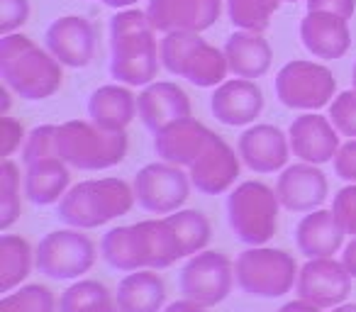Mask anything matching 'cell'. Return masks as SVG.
Returning a JSON list of instances; mask_svg holds the SVG:
<instances>
[{
	"instance_id": "ffe728a7",
	"label": "cell",
	"mask_w": 356,
	"mask_h": 312,
	"mask_svg": "<svg viewBox=\"0 0 356 312\" xmlns=\"http://www.w3.org/2000/svg\"><path fill=\"white\" fill-rule=\"evenodd\" d=\"M210 137L213 132L203 122H198L195 117H181L154 132V151L156 156H161V161L188 169L198 159V154L203 151Z\"/></svg>"
},
{
	"instance_id": "ab89813d",
	"label": "cell",
	"mask_w": 356,
	"mask_h": 312,
	"mask_svg": "<svg viewBox=\"0 0 356 312\" xmlns=\"http://www.w3.org/2000/svg\"><path fill=\"white\" fill-rule=\"evenodd\" d=\"M334 174L346 183H356V139H349L339 147L334 156Z\"/></svg>"
},
{
	"instance_id": "9c48e42d",
	"label": "cell",
	"mask_w": 356,
	"mask_h": 312,
	"mask_svg": "<svg viewBox=\"0 0 356 312\" xmlns=\"http://www.w3.org/2000/svg\"><path fill=\"white\" fill-rule=\"evenodd\" d=\"M337 81L332 71L312 61H291L276 74V95L291 110H315L325 108L334 100Z\"/></svg>"
},
{
	"instance_id": "f546056e",
	"label": "cell",
	"mask_w": 356,
	"mask_h": 312,
	"mask_svg": "<svg viewBox=\"0 0 356 312\" xmlns=\"http://www.w3.org/2000/svg\"><path fill=\"white\" fill-rule=\"evenodd\" d=\"M100 254L103 258L118 271H139L144 268L142 263V249H139V237L134 224L115 227L100 242Z\"/></svg>"
},
{
	"instance_id": "484cf974",
	"label": "cell",
	"mask_w": 356,
	"mask_h": 312,
	"mask_svg": "<svg viewBox=\"0 0 356 312\" xmlns=\"http://www.w3.org/2000/svg\"><path fill=\"white\" fill-rule=\"evenodd\" d=\"M137 115V98L127 85L110 83L100 85L88 98V117L93 124L103 129L120 132L124 129Z\"/></svg>"
},
{
	"instance_id": "836d02e7",
	"label": "cell",
	"mask_w": 356,
	"mask_h": 312,
	"mask_svg": "<svg viewBox=\"0 0 356 312\" xmlns=\"http://www.w3.org/2000/svg\"><path fill=\"white\" fill-rule=\"evenodd\" d=\"M0 312H56V297L42 283H30L6 293L0 300Z\"/></svg>"
},
{
	"instance_id": "603a6c76",
	"label": "cell",
	"mask_w": 356,
	"mask_h": 312,
	"mask_svg": "<svg viewBox=\"0 0 356 312\" xmlns=\"http://www.w3.org/2000/svg\"><path fill=\"white\" fill-rule=\"evenodd\" d=\"M344 227L337 220L334 210H312L305 213V217L296 227V244L300 254L307 258L334 256L344 249Z\"/></svg>"
},
{
	"instance_id": "d6986e66",
	"label": "cell",
	"mask_w": 356,
	"mask_h": 312,
	"mask_svg": "<svg viewBox=\"0 0 356 312\" xmlns=\"http://www.w3.org/2000/svg\"><path fill=\"white\" fill-rule=\"evenodd\" d=\"M237 151L242 161L257 174H273L283 171L291 156V142L273 124H254L244 129L237 142Z\"/></svg>"
},
{
	"instance_id": "e0dca14e",
	"label": "cell",
	"mask_w": 356,
	"mask_h": 312,
	"mask_svg": "<svg viewBox=\"0 0 356 312\" xmlns=\"http://www.w3.org/2000/svg\"><path fill=\"white\" fill-rule=\"evenodd\" d=\"M276 193L281 205L291 213H312L327 200L330 186L320 166L300 161L281 171L276 181Z\"/></svg>"
},
{
	"instance_id": "7bdbcfd3",
	"label": "cell",
	"mask_w": 356,
	"mask_h": 312,
	"mask_svg": "<svg viewBox=\"0 0 356 312\" xmlns=\"http://www.w3.org/2000/svg\"><path fill=\"white\" fill-rule=\"evenodd\" d=\"M341 263L351 273V278H356V237H351V242H346L341 249Z\"/></svg>"
},
{
	"instance_id": "5b68a950",
	"label": "cell",
	"mask_w": 356,
	"mask_h": 312,
	"mask_svg": "<svg viewBox=\"0 0 356 312\" xmlns=\"http://www.w3.org/2000/svg\"><path fill=\"white\" fill-rule=\"evenodd\" d=\"M161 66L198 88H215L229 74L227 56L208 44L198 32H168L161 40Z\"/></svg>"
},
{
	"instance_id": "d590c367",
	"label": "cell",
	"mask_w": 356,
	"mask_h": 312,
	"mask_svg": "<svg viewBox=\"0 0 356 312\" xmlns=\"http://www.w3.org/2000/svg\"><path fill=\"white\" fill-rule=\"evenodd\" d=\"M56 134H59L56 124H40V127H35L27 134L25 144H22V161H25V166L35 164V161H42V159L59 156Z\"/></svg>"
},
{
	"instance_id": "60d3db41",
	"label": "cell",
	"mask_w": 356,
	"mask_h": 312,
	"mask_svg": "<svg viewBox=\"0 0 356 312\" xmlns=\"http://www.w3.org/2000/svg\"><path fill=\"white\" fill-rule=\"evenodd\" d=\"M0 129H3V147H0V154H3V159H10L13 154L20 149V144L25 142V129H22V124L17 122V120L13 117H3V122H0Z\"/></svg>"
},
{
	"instance_id": "7a4b0ae2",
	"label": "cell",
	"mask_w": 356,
	"mask_h": 312,
	"mask_svg": "<svg viewBox=\"0 0 356 312\" xmlns=\"http://www.w3.org/2000/svg\"><path fill=\"white\" fill-rule=\"evenodd\" d=\"M0 76L25 100H47L61 88V64L25 35L0 37Z\"/></svg>"
},
{
	"instance_id": "83f0119b",
	"label": "cell",
	"mask_w": 356,
	"mask_h": 312,
	"mask_svg": "<svg viewBox=\"0 0 356 312\" xmlns=\"http://www.w3.org/2000/svg\"><path fill=\"white\" fill-rule=\"evenodd\" d=\"M71 183L69 164L59 156L51 159H42L35 164H27L25 171V198L35 205H51L59 203L66 195Z\"/></svg>"
},
{
	"instance_id": "2e32d148",
	"label": "cell",
	"mask_w": 356,
	"mask_h": 312,
	"mask_svg": "<svg viewBox=\"0 0 356 312\" xmlns=\"http://www.w3.org/2000/svg\"><path fill=\"white\" fill-rule=\"evenodd\" d=\"M288 142H291L293 156L315 166L334 161L341 147L339 132L332 124V120L317 113H305L293 120L288 127Z\"/></svg>"
},
{
	"instance_id": "d4e9b609",
	"label": "cell",
	"mask_w": 356,
	"mask_h": 312,
	"mask_svg": "<svg viewBox=\"0 0 356 312\" xmlns=\"http://www.w3.org/2000/svg\"><path fill=\"white\" fill-rule=\"evenodd\" d=\"M225 56H227L229 74L237 79H261L271 66V47L261 37V32H234L227 37L225 44Z\"/></svg>"
},
{
	"instance_id": "74e56055",
	"label": "cell",
	"mask_w": 356,
	"mask_h": 312,
	"mask_svg": "<svg viewBox=\"0 0 356 312\" xmlns=\"http://www.w3.org/2000/svg\"><path fill=\"white\" fill-rule=\"evenodd\" d=\"M332 210H334L337 220L344 227L346 234L356 237V183H349L334 195L332 200Z\"/></svg>"
},
{
	"instance_id": "681fc988",
	"label": "cell",
	"mask_w": 356,
	"mask_h": 312,
	"mask_svg": "<svg viewBox=\"0 0 356 312\" xmlns=\"http://www.w3.org/2000/svg\"><path fill=\"white\" fill-rule=\"evenodd\" d=\"M351 81H354V90H356V64H354V74H351Z\"/></svg>"
},
{
	"instance_id": "8d00e7d4",
	"label": "cell",
	"mask_w": 356,
	"mask_h": 312,
	"mask_svg": "<svg viewBox=\"0 0 356 312\" xmlns=\"http://www.w3.org/2000/svg\"><path fill=\"white\" fill-rule=\"evenodd\" d=\"M330 120L341 137L356 139V90H344L330 103Z\"/></svg>"
},
{
	"instance_id": "ee69618b",
	"label": "cell",
	"mask_w": 356,
	"mask_h": 312,
	"mask_svg": "<svg viewBox=\"0 0 356 312\" xmlns=\"http://www.w3.org/2000/svg\"><path fill=\"white\" fill-rule=\"evenodd\" d=\"M205 310H208V307H203V305H198V302L184 297V300H176V302H171V305H166L161 312H205Z\"/></svg>"
},
{
	"instance_id": "8992f818",
	"label": "cell",
	"mask_w": 356,
	"mask_h": 312,
	"mask_svg": "<svg viewBox=\"0 0 356 312\" xmlns=\"http://www.w3.org/2000/svg\"><path fill=\"white\" fill-rule=\"evenodd\" d=\"M281 200L261 181H244L227 198V222L234 237L247 247L268 244L278 227Z\"/></svg>"
},
{
	"instance_id": "5bb4252c",
	"label": "cell",
	"mask_w": 356,
	"mask_h": 312,
	"mask_svg": "<svg viewBox=\"0 0 356 312\" xmlns=\"http://www.w3.org/2000/svg\"><path fill=\"white\" fill-rule=\"evenodd\" d=\"M239 159H242L239 151L234 154V149L213 132L203 151L198 154V159L188 166L191 183L205 195L227 193L239 179Z\"/></svg>"
},
{
	"instance_id": "3957f363",
	"label": "cell",
	"mask_w": 356,
	"mask_h": 312,
	"mask_svg": "<svg viewBox=\"0 0 356 312\" xmlns=\"http://www.w3.org/2000/svg\"><path fill=\"white\" fill-rule=\"evenodd\" d=\"M134 203V188L122 179L81 181L59 200V217L69 227L95 229L127 215Z\"/></svg>"
},
{
	"instance_id": "6da1fadb",
	"label": "cell",
	"mask_w": 356,
	"mask_h": 312,
	"mask_svg": "<svg viewBox=\"0 0 356 312\" xmlns=\"http://www.w3.org/2000/svg\"><path fill=\"white\" fill-rule=\"evenodd\" d=\"M161 51L147 13L122 10L110 20V76L124 85H149L156 79Z\"/></svg>"
},
{
	"instance_id": "4fadbf2b",
	"label": "cell",
	"mask_w": 356,
	"mask_h": 312,
	"mask_svg": "<svg viewBox=\"0 0 356 312\" xmlns=\"http://www.w3.org/2000/svg\"><path fill=\"white\" fill-rule=\"evenodd\" d=\"M147 17L156 32H203L220 20L222 0H149Z\"/></svg>"
},
{
	"instance_id": "7dc6e473",
	"label": "cell",
	"mask_w": 356,
	"mask_h": 312,
	"mask_svg": "<svg viewBox=\"0 0 356 312\" xmlns=\"http://www.w3.org/2000/svg\"><path fill=\"white\" fill-rule=\"evenodd\" d=\"M330 312H356V302H341V305L332 307Z\"/></svg>"
},
{
	"instance_id": "8fae6325",
	"label": "cell",
	"mask_w": 356,
	"mask_h": 312,
	"mask_svg": "<svg viewBox=\"0 0 356 312\" xmlns=\"http://www.w3.org/2000/svg\"><path fill=\"white\" fill-rule=\"evenodd\" d=\"M234 263L220 252H200L188 256L181 268V293L203 307H215L227 300L234 286Z\"/></svg>"
},
{
	"instance_id": "f907efd6",
	"label": "cell",
	"mask_w": 356,
	"mask_h": 312,
	"mask_svg": "<svg viewBox=\"0 0 356 312\" xmlns=\"http://www.w3.org/2000/svg\"><path fill=\"white\" fill-rule=\"evenodd\" d=\"M283 3H298V0H283Z\"/></svg>"
},
{
	"instance_id": "f35d334b",
	"label": "cell",
	"mask_w": 356,
	"mask_h": 312,
	"mask_svg": "<svg viewBox=\"0 0 356 312\" xmlns=\"http://www.w3.org/2000/svg\"><path fill=\"white\" fill-rule=\"evenodd\" d=\"M30 17L27 0H0V35H13Z\"/></svg>"
},
{
	"instance_id": "c3c4849f",
	"label": "cell",
	"mask_w": 356,
	"mask_h": 312,
	"mask_svg": "<svg viewBox=\"0 0 356 312\" xmlns=\"http://www.w3.org/2000/svg\"><path fill=\"white\" fill-rule=\"evenodd\" d=\"M100 312H120V310H118V305H110V307H105V310H100Z\"/></svg>"
},
{
	"instance_id": "cb8c5ba5",
	"label": "cell",
	"mask_w": 356,
	"mask_h": 312,
	"mask_svg": "<svg viewBox=\"0 0 356 312\" xmlns=\"http://www.w3.org/2000/svg\"><path fill=\"white\" fill-rule=\"evenodd\" d=\"M166 302V286L154 268L129 271L118 283L115 305L120 312H161Z\"/></svg>"
},
{
	"instance_id": "4316f807",
	"label": "cell",
	"mask_w": 356,
	"mask_h": 312,
	"mask_svg": "<svg viewBox=\"0 0 356 312\" xmlns=\"http://www.w3.org/2000/svg\"><path fill=\"white\" fill-rule=\"evenodd\" d=\"M139 237V249H142V263L144 268H168L184 258V247L178 242L176 232L171 229V224L166 222V217L159 220H142L134 224Z\"/></svg>"
},
{
	"instance_id": "9a60e30c",
	"label": "cell",
	"mask_w": 356,
	"mask_h": 312,
	"mask_svg": "<svg viewBox=\"0 0 356 312\" xmlns=\"http://www.w3.org/2000/svg\"><path fill=\"white\" fill-rule=\"evenodd\" d=\"M47 51L61 66L83 69L95 56V27L81 15H66L47 27Z\"/></svg>"
},
{
	"instance_id": "ac0fdd59",
	"label": "cell",
	"mask_w": 356,
	"mask_h": 312,
	"mask_svg": "<svg viewBox=\"0 0 356 312\" xmlns=\"http://www.w3.org/2000/svg\"><path fill=\"white\" fill-rule=\"evenodd\" d=\"M210 110L215 120L227 127H244L252 124L264 110V93L252 79L225 81L215 88L210 98Z\"/></svg>"
},
{
	"instance_id": "1f68e13d",
	"label": "cell",
	"mask_w": 356,
	"mask_h": 312,
	"mask_svg": "<svg viewBox=\"0 0 356 312\" xmlns=\"http://www.w3.org/2000/svg\"><path fill=\"white\" fill-rule=\"evenodd\" d=\"M115 305V297L100 281H76L59 297V312H100Z\"/></svg>"
},
{
	"instance_id": "4dcf8cb0",
	"label": "cell",
	"mask_w": 356,
	"mask_h": 312,
	"mask_svg": "<svg viewBox=\"0 0 356 312\" xmlns=\"http://www.w3.org/2000/svg\"><path fill=\"white\" fill-rule=\"evenodd\" d=\"M166 222L171 224V229L176 232L186 256H193V254L205 252L213 229H210V220L205 217L200 210L181 208V210H176V213L166 215Z\"/></svg>"
},
{
	"instance_id": "b9f144b4",
	"label": "cell",
	"mask_w": 356,
	"mask_h": 312,
	"mask_svg": "<svg viewBox=\"0 0 356 312\" xmlns=\"http://www.w3.org/2000/svg\"><path fill=\"white\" fill-rule=\"evenodd\" d=\"M356 10V0H307V13H332L344 20H351Z\"/></svg>"
},
{
	"instance_id": "30bf717a",
	"label": "cell",
	"mask_w": 356,
	"mask_h": 312,
	"mask_svg": "<svg viewBox=\"0 0 356 312\" xmlns=\"http://www.w3.org/2000/svg\"><path fill=\"white\" fill-rule=\"evenodd\" d=\"M191 176L184 166L168 164V161H154L134 176V198L137 205L152 215H171L184 208L191 193Z\"/></svg>"
},
{
	"instance_id": "7c38bea8",
	"label": "cell",
	"mask_w": 356,
	"mask_h": 312,
	"mask_svg": "<svg viewBox=\"0 0 356 312\" xmlns=\"http://www.w3.org/2000/svg\"><path fill=\"white\" fill-rule=\"evenodd\" d=\"M351 273L334 256H322V258H307L305 266L298 271L296 290L298 297L312 302V305L322 307V310H332V307L346 302L351 293Z\"/></svg>"
},
{
	"instance_id": "d6a6232c",
	"label": "cell",
	"mask_w": 356,
	"mask_h": 312,
	"mask_svg": "<svg viewBox=\"0 0 356 312\" xmlns=\"http://www.w3.org/2000/svg\"><path fill=\"white\" fill-rule=\"evenodd\" d=\"M283 0H227L229 22L239 30L264 32Z\"/></svg>"
},
{
	"instance_id": "7402d4cb",
	"label": "cell",
	"mask_w": 356,
	"mask_h": 312,
	"mask_svg": "<svg viewBox=\"0 0 356 312\" xmlns=\"http://www.w3.org/2000/svg\"><path fill=\"white\" fill-rule=\"evenodd\" d=\"M300 40L317 59H341L351 47L349 20L332 13H307L300 22Z\"/></svg>"
},
{
	"instance_id": "52a82bcc",
	"label": "cell",
	"mask_w": 356,
	"mask_h": 312,
	"mask_svg": "<svg viewBox=\"0 0 356 312\" xmlns=\"http://www.w3.org/2000/svg\"><path fill=\"white\" fill-rule=\"evenodd\" d=\"M298 263L283 249L273 247H249L234 261V281L239 290L249 297H281L293 290L298 283Z\"/></svg>"
},
{
	"instance_id": "44dd1931",
	"label": "cell",
	"mask_w": 356,
	"mask_h": 312,
	"mask_svg": "<svg viewBox=\"0 0 356 312\" xmlns=\"http://www.w3.org/2000/svg\"><path fill=\"white\" fill-rule=\"evenodd\" d=\"M137 113L144 127L159 132L181 117H191V100L181 85L168 81H152L137 95Z\"/></svg>"
},
{
	"instance_id": "bcb514c9",
	"label": "cell",
	"mask_w": 356,
	"mask_h": 312,
	"mask_svg": "<svg viewBox=\"0 0 356 312\" xmlns=\"http://www.w3.org/2000/svg\"><path fill=\"white\" fill-rule=\"evenodd\" d=\"M100 3H105V6H110V8H127V6H132V3H137V0H100Z\"/></svg>"
},
{
	"instance_id": "277c9868",
	"label": "cell",
	"mask_w": 356,
	"mask_h": 312,
	"mask_svg": "<svg viewBox=\"0 0 356 312\" xmlns=\"http://www.w3.org/2000/svg\"><path fill=\"white\" fill-rule=\"evenodd\" d=\"M59 159L81 171H105L122 164L127 156V134L124 129L113 132L86 120H71L59 124L56 134Z\"/></svg>"
},
{
	"instance_id": "f6af8a7d",
	"label": "cell",
	"mask_w": 356,
	"mask_h": 312,
	"mask_svg": "<svg viewBox=\"0 0 356 312\" xmlns=\"http://www.w3.org/2000/svg\"><path fill=\"white\" fill-rule=\"evenodd\" d=\"M278 312H322V307H317V305H312V302L298 297V300H291L283 307H278Z\"/></svg>"
},
{
	"instance_id": "e575fe53",
	"label": "cell",
	"mask_w": 356,
	"mask_h": 312,
	"mask_svg": "<svg viewBox=\"0 0 356 312\" xmlns=\"http://www.w3.org/2000/svg\"><path fill=\"white\" fill-rule=\"evenodd\" d=\"M20 169L10 159L0 166V229L8 232L20 217Z\"/></svg>"
},
{
	"instance_id": "f1b7e54d",
	"label": "cell",
	"mask_w": 356,
	"mask_h": 312,
	"mask_svg": "<svg viewBox=\"0 0 356 312\" xmlns=\"http://www.w3.org/2000/svg\"><path fill=\"white\" fill-rule=\"evenodd\" d=\"M35 252L27 244V239L17 234H3L0 237V290L10 293L25 283L30 276Z\"/></svg>"
},
{
	"instance_id": "ba28073f",
	"label": "cell",
	"mask_w": 356,
	"mask_h": 312,
	"mask_svg": "<svg viewBox=\"0 0 356 312\" xmlns=\"http://www.w3.org/2000/svg\"><path fill=\"white\" fill-rule=\"evenodd\" d=\"M95 263V247L81 229H54L44 234L35 249V266L54 281H74Z\"/></svg>"
}]
</instances>
